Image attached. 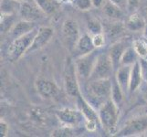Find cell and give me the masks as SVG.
<instances>
[{
  "instance_id": "cb8c5ba5",
  "label": "cell",
  "mask_w": 147,
  "mask_h": 137,
  "mask_svg": "<svg viewBox=\"0 0 147 137\" xmlns=\"http://www.w3.org/2000/svg\"><path fill=\"white\" fill-rule=\"evenodd\" d=\"M138 55L135 52V50L133 47V45L128 47L124 51L123 57L121 59V65H130L133 66L136 61H138Z\"/></svg>"
},
{
  "instance_id": "4dcf8cb0",
  "label": "cell",
  "mask_w": 147,
  "mask_h": 137,
  "mask_svg": "<svg viewBox=\"0 0 147 137\" xmlns=\"http://www.w3.org/2000/svg\"><path fill=\"white\" fill-rule=\"evenodd\" d=\"M140 65H141V72L143 75L144 82L147 83V59H139Z\"/></svg>"
},
{
  "instance_id": "d4e9b609",
  "label": "cell",
  "mask_w": 147,
  "mask_h": 137,
  "mask_svg": "<svg viewBox=\"0 0 147 137\" xmlns=\"http://www.w3.org/2000/svg\"><path fill=\"white\" fill-rule=\"evenodd\" d=\"M14 16L13 14L1 13V32L5 33L7 31H10V29L16 23H14Z\"/></svg>"
},
{
  "instance_id": "6da1fadb",
  "label": "cell",
  "mask_w": 147,
  "mask_h": 137,
  "mask_svg": "<svg viewBox=\"0 0 147 137\" xmlns=\"http://www.w3.org/2000/svg\"><path fill=\"white\" fill-rule=\"evenodd\" d=\"M111 79L89 80L86 86V100L95 109H100L111 99Z\"/></svg>"
},
{
  "instance_id": "d6986e66",
  "label": "cell",
  "mask_w": 147,
  "mask_h": 137,
  "mask_svg": "<svg viewBox=\"0 0 147 137\" xmlns=\"http://www.w3.org/2000/svg\"><path fill=\"white\" fill-rule=\"evenodd\" d=\"M35 24L34 22L26 21V20H20L18 23H16L13 26V28L10 29L9 35L12 38V39H15L18 37H21L23 35L28 33L31 31L33 28H35Z\"/></svg>"
},
{
  "instance_id": "1f68e13d",
  "label": "cell",
  "mask_w": 147,
  "mask_h": 137,
  "mask_svg": "<svg viewBox=\"0 0 147 137\" xmlns=\"http://www.w3.org/2000/svg\"><path fill=\"white\" fill-rule=\"evenodd\" d=\"M8 125L5 121L1 120L0 121V135L1 137H6L8 134Z\"/></svg>"
},
{
  "instance_id": "4316f807",
  "label": "cell",
  "mask_w": 147,
  "mask_h": 137,
  "mask_svg": "<svg viewBox=\"0 0 147 137\" xmlns=\"http://www.w3.org/2000/svg\"><path fill=\"white\" fill-rule=\"evenodd\" d=\"M72 4L76 8L82 10V11H86L93 7L92 0H73Z\"/></svg>"
},
{
  "instance_id": "44dd1931",
  "label": "cell",
  "mask_w": 147,
  "mask_h": 137,
  "mask_svg": "<svg viewBox=\"0 0 147 137\" xmlns=\"http://www.w3.org/2000/svg\"><path fill=\"white\" fill-rule=\"evenodd\" d=\"M42 11L47 15L55 13L60 7V2L58 0H35Z\"/></svg>"
},
{
  "instance_id": "8d00e7d4",
  "label": "cell",
  "mask_w": 147,
  "mask_h": 137,
  "mask_svg": "<svg viewBox=\"0 0 147 137\" xmlns=\"http://www.w3.org/2000/svg\"><path fill=\"white\" fill-rule=\"evenodd\" d=\"M144 99H145V100H146V101H147V91H145V92H144Z\"/></svg>"
},
{
  "instance_id": "83f0119b",
  "label": "cell",
  "mask_w": 147,
  "mask_h": 137,
  "mask_svg": "<svg viewBox=\"0 0 147 137\" xmlns=\"http://www.w3.org/2000/svg\"><path fill=\"white\" fill-rule=\"evenodd\" d=\"M124 29H126L125 25L123 26L121 23H116L110 28V30L108 31V36L110 38H115V37L119 36L120 34L123 33Z\"/></svg>"
},
{
  "instance_id": "d6a6232c",
  "label": "cell",
  "mask_w": 147,
  "mask_h": 137,
  "mask_svg": "<svg viewBox=\"0 0 147 137\" xmlns=\"http://www.w3.org/2000/svg\"><path fill=\"white\" fill-rule=\"evenodd\" d=\"M113 4L116 5L117 7H119L121 10H126L127 9V4L128 0H109Z\"/></svg>"
},
{
  "instance_id": "484cf974",
  "label": "cell",
  "mask_w": 147,
  "mask_h": 137,
  "mask_svg": "<svg viewBox=\"0 0 147 137\" xmlns=\"http://www.w3.org/2000/svg\"><path fill=\"white\" fill-rule=\"evenodd\" d=\"M87 28L88 30L90 35H96V34H99V33H102L103 32V27L101 23L99 21V20L92 18V19H90L88 23H87Z\"/></svg>"
},
{
  "instance_id": "7c38bea8",
  "label": "cell",
  "mask_w": 147,
  "mask_h": 137,
  "mask_svg": "<svg viewBox=\"0 0 147 137\" xmlns=\"http://www.w3.org/2000/svg\"><path fill=\"white\" fill-rule=\"evenodd\" d=\"M36 89L45 99H53L59 94V89L56 83L46 79H38L36 82Z\"/></svg>"
},
{
  "instance_id": "d590c367",
  "label": "cell",
  "mask_w": 147,
  "mask_h": 137,
  "mask_svg": "<svg viewBox=\"0 0 147 137\" xmlns=\"http://www.w3.org/2000/svg\"><path fill=\"white\" fill-rule=\"evenodd\" d=\"M62 2H65V3H72L73 0H61Z\"/></svg>"
},
{
  "instance_id": "7402d4cb",
  "label": "cell",
  "mask_w": 147,
  "mask_h": 137,
  "mask_svg": "<svg viewBox=\"0 0 147 137\" xmlns=\"http://www.w3.org/2000/svg\"><path fill=\"white\" fill-rule=\"evenodd\" d=\"M102 9H103V13L106 16L113 19H119L123 17V10H121L119 7L113 4L109 0H106L105 4L102 7Z\"/></svg>"
},
{
  "instance_id": "8fae6325",
  "label": "cell",
  "mask_w": 147,
  "mask_h": 137,
  "mask_svg": "<svg viewBox=\"0 0 147 137\" xmlns=\"http://www.w3.org/2000/svg\"><path fill=\"white\" fill-rule=\"evenodd\" d=\"M56 115L64 125L70 126V127L77 125L80 121L84 119L83 114L80 110L75 111L69 108L56 111Z\"/></svg>"
},
{
  "instance_id": "2e32d148",
  "label": "cell",
  "mask_w": 147,
  "mask_h": 137,
  "mask_svg": "<svg viewBox=\"0 0 147 137\" xmlns=\"http://www.w3.org/2000/svg\"><path fill=\"white\" fill-rule=\"evenodd\" d=\"M131 66L130 65H121L119 69L115 72V78L121 86V90L125 94H128L130 77H131Z\"/></svg>"
},
{
  "instance_id": "3957f363",
  "label": "cell",
  "mask_w": 147,
  "mask_h": 137,
  "mask_svg": "<svg viewBox=\"0 0 147 137\" xmlns=\"http://www.w3.org/2000/svg\"><path fill=\"white\" fill-rule=\"evenodd\" d=\"M38 28H35L28 33L13 39L7 50L8 59L11 61H17L24 54L28 52L29 47L33 42L35 36L38 33Z\"/></svg>"
},
{
  "instance_id": "ffe728a7",
  "label": "cell",
  "mask_w": 147,
  "mask_h": 137,
  "mask_svg": "<svg viewBox=\"0 0 147 137\" xmlns=\"http://www.w3.org/2000/svg\"><path fill=\"white\" fill-rule=\"evenodd\" d=\"M111 83H113V87H111V100H113L120 108V106L123 104L125 93L123 92V90H121L118 82L116 80L115 76L111 77Z\"/></svg>"
},
{
  "instance_id": "e0dca14e",
  "label": "cell",
  "mask_w": 147,
  "mask_h": 137,
  "mask_svg": "<svg viewBox=\"0 0 147 137\" xmlns=\"http://www.w3.org/2000/svg\"><path fill=\"white\" fill-rule=\"evenodd\" d=\"M143 80L144 79H143V75H142V72H141V65H140V61L138 60V61H136L131 66L129 90H128L129 96H131L138 90L142 82H143Z\"/></svg>"
},
{
  "instance_id": "5b68a950",
  "label": "cell",
  "mask_w": 147,
  "mask_h": 137,
  "mask_svg": "<svg viewBox=\"0 0 147 137\" xmlns=\"http://www.w3.org/2000/svg\"><path fill=\"white\" fill-rule=\"evenodd\" d=\"M115 72L109 53H100L89 80L111 79Z\"/></svg>"
},
{
  "instance_id": "52a82bcc",
  "label": "cell",
  "mask_w": 147,
  "mask_h": 137,
  "mask_svg": "<svg viewBox=\"0 0 147 137\" xmlns=\"http://www.w3.org/2000/svg\"><path fill=\"white\" fill-rule=\"evenodd\" d=\"M19 15L22 20L34 22L43 18L45 14L35 0H23L19 4Z\"/></svg>"
},
{
  "instance_id": "9c48e42d",
  "label": "cell",
  "mask_w": 147,
  "mask_h": 137,
  "mask_svg": "<svg viewBox=\"0 0 147 137\" xmlns=\"http://www.w3.org/2000/svg\"><path fill=\"white\" fill-rule=\"evenodd\" d=\"M147 130V115L141 116L129 121L123 129H121L116 136H133L143 134Z\"/></svg>"
},
{
  "instance_id": "e575fe53",
  "label": "cell",
  "mask_w": 147,
  "mask_h": 137,
  "mask_svg": "<svg viewBox=\"0 0 147 137\" xmlns=\"http://www.w3.org/2000/svg\"><path fill=\"white\" fill-rule=\"evenodd\" d=\"M92 6L95 7H103V5L105 4L106 0H92Z\"/></svg>"
},
{
  "instance_id": "ba28073f",
  "label": "cell",
  "mask_w": 147,
  "mask_h": 137,
  "mask_svg": "<svg viewBox=\"0 0 147 137\" xmlns=\"http://www.w3.org/2000/svg\"><path fill=\"white\" fill-rule=\"evenodd\" d=\"M62 35L66 46L69 51H73L75 45L80 38V28L78 23L73 19H67L62 26Z\"/></svg>"
},
{
  "instance_id": "5bb4252c",
  "label": "cell",
  "mask_w": 147,
  "mask_h": 137,
  "mask_svg": "<svg viewBox=\"0 0 147 137\" xmlns=\"http://www.w3.org/2000/svg\"><path fill=\"white\" fill-rule=\"evenodd\" d=\"M128 47H130V46H128V42L123 39L118 40V41H116L111 46L108 53L110 55V58L111 59V62H113L115 72L121 66V57H123L124 51Z\"/></svg>"
},
{
  "instance_id": "277c9868",
  "label": "cell",
  "mask_w": 147,
  "mask_h": 137,
  "mask_svg": "<svg viewBox=\"0 0 147 137\" xmlns=\"http://www.w3.org/2000/svg\"><path fill=\"white\" fill-rule=\"evenodd\" d=\"M64 87L70 97H76L80 95L79 77L76 70L75 61L71 59H68L64 68Z\"/></svg>"
},
{
  "instance_id": "836d02e7",
  "label": "cell",
  "mask_w": 147,
  "mask_h": 137,
  "mask_svg": "<svg viewBox=\"0 0 147 137\" xmlns=\"http://www.w3.org/2000/svg\"><path fill=\"white\" fill-rule=\"evenodd\" d=\"M138 6H139V0H128L127 9L129 12L134 13V11L138 7Z\"/></svg>"
},
{
  "instance_id": "74e56055",
  "label": "cell",
  "mask_w": 147,
  "mask_h": 137,
  "mask_svg": "<svg viewBox=\"0 0 147 137\" xmlns=\"http://www.w3.org/2000/svg\"><path fill=\"white\" fill-rule=\"evenodd\" d=\"M16 1H18V2H21V1H23V0H16Z\"/></svg>"
},
{
  "instance_id": "30bf717a",
  "label": "cell",
  "mask_w": 147,
  "mask_h": 137,
  "mask_svg": "<svg viewBox=\"0 0 147 137\" xmlns=\"http://www.w3.org/2000/svg\"><path fill=\"white\" fill-rule=\"evenodd\" d=\"M54 35V31L51 28L49 27H40L38 28V33L34 38V40L29 47L27 54L33 53L35 51L43 49L49 41Z\"/></svg>"
},
{
  "instance_id": "9a60e30c",
  "label": "cell",
  "mask_w": 147,
  "mask_h": 137,
  "mask_svg": "<svg viewBox=\"0 0 147 137\" xmlns=\"http://www.w3.org/2000/svg\"><path fill=\"white\" fill-rule=\"evenodd\" d=\"M77 104L79 110L82 111L83 114V117L86 121H96V123H100V118H99V113L98 111H96V109L90 104L89 101L83 98L82 94L77 97Z\"/></svg>"
},
{
  "instance_id": "8992f818",
  "label": "cell",
  "mask_w": 147,
  "mask_h": 137,
  "mask_svg": "<svg viewBox=\"0 0 147 137\" xmlns=\"http://www.w3.org/2000/svg\"><path fill=\"white\" fill-rule=\"evenodd\" d=\"M96 49L75 59L76 70H77L78 77L80 79L89 80L100 54Z\"/></svg>"
},
{
  "instance_id": "f546056e",
  "label": "cell",
  "mask_w": 147,
  "mask_h": 137,
  "mask_svg": "<svg viewBox=\"0 0 147 137\" xmlns=\"http://www.w3.org/2000/svg\"><path fill=\"white\" fill-rule=\"evenodd\" d=\"M92 37V42L93 45L96 49H100V48H102L103 46L105 45V36L102 33H99V34H96L93 35Z\"/></svg>"
},
{
  "instance_id": "4fadbf2b",
  "label": "cell",
  "mask_w": 147,
  "mask_h": 137,
  "mask_svg": "<svg viewBox=\"0 0 147 137\" xmlns=\"http://www.w3.org/2000/svg\"><path fill=\"white\" fill-rule=\"evenodd\" d=\"M96 48L94 47L92 42V37L90 35L85 33L82 36H80L79 40L75 45V48L73 49V57L75 59L82 57L86 54L93 51Z\"/></svg>"
},
{
  "instance_id": "7a4b0ae2",
  "label": "cell",
  "mask_w": 147,
  "mask_h": 137,
  "mask_svg": "<svg viewBox=\"0 0 147 137\" xmlns=\"http://www.w3.org/2000/svg\"><path fill=\"white\" fill-rule=\"evenodd\" d=\"M100 121L102 127L109 134L114 135L119 119V107L110 99L98 110Z\"/></svg>"
},
{
  "instance_id": "603a6c76",
  "label": "cell",
  "mask_w": 147,
  "mask_h": 137,
  "mask_svg": "<svg viewBox=\"0 0 147 137\" xmlns=\"http://www.w3.org/2000/svg\"><path fill=\"white\" fill-rule=\"evenodd\" d=\"M133 47L137 53L139 59H147V38L144 36L143 38H138L133 41Z\"/></svg>"
},
{
  "instance_id": "ac0fdd59",
  "label": "cell",
  "mask_w": 147,
  "mask_h": 137,
  "mask_svg": "<svg viewBox=\"0 0 147 137\" xmlns=\"http://www.w3.org/2000/svg\"><path fill=\"white\" fill-rule=\"evenodd\" d=\"M146 22L144 18L141 16L139 13L134 12L127 19V21L125 23V28L129 31L133 32H138L144 30L146 27Z\"/></svg>"
},
{
  "instance_id": "f1b7e54d",
  "label": "cell",
  "mask_w": 147,
  "mask_h": 137,
  "mask_svg": "<svg viewBox=\"0 0 147 137\" xmlns=\"http://www.w3.org/2000/svg\"><path fill=\"white\" fill-rule=\"evenodd\" d=\"M72 135H73L72 127L67 125H64L62 127L55 130L52 133V136H72Z\"/></svg>"
}]
</instances>
